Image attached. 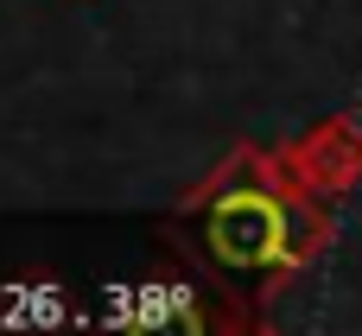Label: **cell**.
<instances>
[{
	"label": "cell",
	"mask_w": 362,
	"mask_h": 336,
	"mask_svg": "<svg viewBox=\"0 0 362 336\" xmlns=\"http://www.w3.org/2000/svg\"><path fill=\"white\" fill-rule=\"evenodd\" d=\"M280 152H286L293 178H299L305 191H318V197H350L362 184V127L350 114L318 121L312 133H299V140L280 146Z\"/></svg>",
	"instance_id": "cell-2"
},
{
	"label": "cell",
	"mask_w": 362,
	"mask_h": 336,
	"mask_svg": "<svg viewBox=\"0 0 362 336\" xmlns=\"http://www.w3.org/2000/svg\"><path fill=\"white\" fill-rule=\"evenodd\" d=\"M210 254L223 267H274L280 260V235H286V191L261 184L248 172V184L210 197Z\"/></svg>",
	"instance_id": "cell-1"
},
{
	"label": "cell",
	"mask_w": 362,
	"mask_h": 336,
	"mask_svg": "<svg viewBox=\"0 0 362 336\" xmlns=\"http://www.w3.org/2000/svg\"><path fill=\"white\" fill-rule=\"evenodd\" d=\"M325 241H331V216H325V203H318V191H286V235H280V260L274 267H286V273H299V267H312L318 254H325Z\"/></svg>",
	"instance_id": "cell-3"
}]
</instances>
